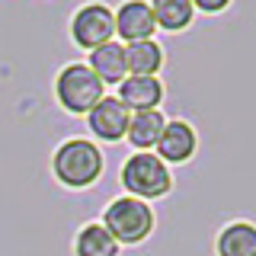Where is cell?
<instances>
[{
	"mask_svg": "<svg viewBox=\"0 0 256 256\" xmlns=\"http://www.w3.org/2000/svg\"><path fill=\"white\" fill-rule=\"evenodd\" d=\"M86 122H90V132L100 141H122L128 132V122H132V112L125 109V102L118 96H102L86 112Z\"/></svg>",
	"mask_w": 256,
	"mask_h": 256,
	"instance_id": "obj_6",
	"label": "cell"
},
{
	"mask_svg": "<svg viewBox=\"0 0 256 256\" xmlns=\"http://www.w3.org/2000/svg\"><path fill=\"white\" fill-rule=\"evenodd\" d=\"M214 250H218V256H256V224L234 221L221 228Z\"/></svg>",
	"mask_w": 256,
	"mask_h": 256,
	"instance_id": "obj_13",
	"label": "cell"
},
{
	"mask_svg": "<svg viewBox=\"0 0 256 256\" xmlns=\"http://www.w3.org/2000/svg\"><path fill=\"white\" fill-rule=\"evenodd\" d=\"M86 68H90L93 74L102 80V84H122V80L128 77V68H125V45L112 38V42L93 48V52H90V64H86Z\"/></svg>",
	"mask_w": 256,
	"mask_h": 256,
	"instance_id": "obj_10",
	"label": "cell"
},
{
	"mask_svg": "<svg viewBox=\"0 0 256 256\" xmlns=\"http://www.w3.org/2000/svg\"><path fill=\"white\" fill-rule=\"evenodd\" d=\"M74 256H118V244L116 237L102 228V221L96 224H84L74 237Z\"/></svg>",
	"mask_w": 256,
	"mask_h": 256,
	"instance_id": "obj_14",
	"label": "cell"
},
{
	"mask_svg": "<svg viewBox=\"0 0 256 256\" xmlns=\"http://www.w3.org/2000/svg\"><path fill=\"white\" fill-rule=\"evenodd\" d=\"M125 68L128 77H157V70L164 68V48L154 38L125 45Z\"/></svg>",
	"mask_w": 256,
	"mask_h": 256,
	"instance_id": "obj_12",
	"label": "cell"
},
{
	"mask_svg": "<svg viewBox=\"0 0 256 256\" xmlns=\"http://www.w3.org/2000/svg\"><path fill=\"white\" fill-rule=\"evenodd\" d=\"M196 144H198L196 128L189 122H182V118H170L154 150H157V157L170 166V164H186V160L196 154Z\"/></svg>",
	"mask_w": 256,
	"mask_h": 256,
	"instance_id": "obj_8",
	"label": "cell"
},
{
	"mask_svg": "<svg viewBox=\"0 0 256 256\" xmlns=\"http://www.w3.org/2000/svg\"><path fill=\"white\" fill-rule=\"evenodd\" d=\"M164 128H166V118H164V112H160V109L132 112V122H128L125 141L132 144L134 150H150V148H157Z\"/></svg>",
	"mask_w": 256,
	"mask_h": 256,
	"instance_id": "obj_11",
	"label": "cell"
},
{
	"mask_svg": "<svg viewBox=\"0 0 256 256\" xmlns=\"http://www.w3.org/2000/svg\"><path fill=\"white\" fill-rule=\"evenodd\" d=\"M148 4H150L157 29H166V32H182L196 16L192 0H148Z\"/></svg>",
	"mask_w": 256,
	"mask_h": 256,
	"instance_id": "obj_15",
	"label": "cell"
},
{
	"mask_svg": "<svg viewBox=\"0 0 256 256\" xmlns=\"http://www.w3.org/2000/svg\"><path fill=\"white\" fill-rule=\"evenodd\" d=\"M118 100L128 112H148L164 102V84L160 77H125L118 84Z\"/></svg>",
	"mask_w": 256,
	"mask_h": 256,
	"instance_id": "obj_9",
	"label": "cell"
},
{
	"mask_svg": "<svg viewBox=\"0 0 256 256\" xmlns=\"http://www.w3.org/2000/svg\"><path fill=\"white\" fill-rule=\"evenodd\" d=\"M52 173L68 189H86L102 173V150L90 138H68L52 157Z\"/></svg>",
	"mask_w": 256,
	"mask_h": 256,
	"instance_id": "obj_1",
	"label": "cell"
},
{
	"mask_svg": "<svg viewBox=\"0 0 256 256\" xmlns=\"http://www.w3.org/2000/svg\"><path fill=\"white\" fill-rule=\"evenodd\" d=\"M118 180H122L128 196L141 198V202L164 198L166 192L173 189L170 166H166L157 154H148V150H138V154L128 157L122 164V170H118Z\"/></svg>",
	"mask_w": 256,
	"mask_h": 256,
	"instance_id": "obj_2",
	"label": "cell"
},
{
	"mask_svg": "<svg viewBox=\"0 0 256 256\" xmlns=\"http://www.w3.org/2000/svg\"><path fill=\"white\" fill-rule=\"evenodd\" d=\"M157 32L154 13H150L148 0H125L122 6L116 10V36L122 38L125 45L132 42H144Z\"/></svg>",
	"mask_w": 256,
	"mask_h": 256,
	"instance_id": "obj_7",
	"label": "cell"
},
{
	"mask_svg": "<svg viewBox=\"0 0 256 256\" xmlns=\"http://www.w3.org/2000/svg\"><path fill=\"white\" fill-rule=\"evenodd\" d=\"M102 228L116 237L118 246H132L150 237L154 230V212L148 202L132 196H118L116 202H109L106 214H102Z\"/></svg>",
	"mask_w": 256,
	"mask_h": 256,
	"instance_id": "obj_3",
	"label": "cell"
},
{
	"mask_svg": "<svg viewBox=\"0 0 256 256\" xmlns=\"http://www.w3.org/2000/svg\"><path fill=\"white\" fill-rule=\"evenodd\" d=\"M102 90L106 84L86 64H68L58 70V80H54V96H58L61 109H68L70 116H86L106 96Z\"/></svg>",
	"mask_w": 256,
	"mask_h": 256,
	"instance_id": "obj_4",
	"label": "cell"
},
{
	"mask_svg": "<svg viewBox=\"0 0 256 256\" xmlns=\"http://www.w3.org/2000/svg\"><path fill=\"white\" fill-rule=\"evenodd\" d=\"M192 6L202 10V13H221L230 6V0H192Z\"/></svg>",
	"mask_w": 256,
	"mask_h": 256,
	"instance_id": "obj_16",
	"label": "cell"
},
{
	"mask_svg": "<svg viewBox=\"0 0 256 256\" xmlns=\"http://www.w3.org/2000/svg\"><path fill=\"white\" fill-rule=\"evenodd\" d=\"M70 38L84 52H93V48L112 42L116 38V10H109L106 4L80 6L70 20Z\"/></svg>",
	"mask_w": 256,
	"mask_h": 256,
	"instance_id": "obj_5",
	"label": "cell"
}]
</instances>
